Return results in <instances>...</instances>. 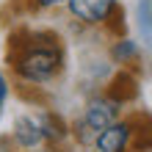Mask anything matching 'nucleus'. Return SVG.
I'll list each match as a JSON object with an SVG mask.
<instances>
[{"label": "nucleus", "mask_w": 152, "mask_h": 152, "mask_svg": "<svg viewBox=\"0 0 152 152\" xmlns=\"http://www.w3.org/2000/svg\"><path fill=\"white\" fill-rule=\"evenodd\" d=\"M6 97H8V83H6V77H3V72H0V108H3V102H6Z\"/></svg>", "instance_id": "9d476101"}, {"label": "nucleus", "mask_w": 152, "mask_h": 152, "mask_svg": "<svg viewBox=\"0 0 152 152\" xmlns=\"http://www.w3.org/2000/svg\"><path fill=\"white\" fill-rule=\"evenodd\" d=\"M116 116H119V102H113L111 97H94V100H88L83 122H80V130H86L83 141L97 138L105 127H111L113 122H119Z\"/></svg>", "instance_id": "f03ea898"}, {"label": "nucleus", "mask_w": 152, "mask_h": 152, "mask_svg": "<svg viewBox=\"0 0 152 152\" xmlns=\"http://www.w3.org/2000/svg\"><path fill=\"white\" fill-rule=\"evenodd\" d=\"M61 3H69V0H36V6H42V8H53V6H61Z\"/></svg>", "instance_id": "9b49d317"}, {"label": "nucleus", "mask_w": 152, "mask_h": 152, "mask_svg": "<svg viewBox=\"0 0 152 152\" xmlns=\"http://www.w3.org/2000/svg\"><path fill=\"white\" fill-rule=\"evenodd\" d=\"M111 56H113V61H119V64H127V61H133L138 56V44L130 42V39H119L111 47Z\"/></svg>", "instance_id": "6e6552de"}, {"label": "nucleus", "mask_w": 152, "mask_h": 152, "mask_svg": "<svg viewBox=\"0 0 152 152\" xmlns=\"http://www.w3.org/2000/svg\"><path fill=\"white\" fill-rule=\"evenodd\" d=\"M66 6L86 25H100L105 20H111V14L116 11V0H69Z\"/></svg>", "instance_id": "7ed1b4c3"}, {"label": "nucleus", "mask_w": 152, "mask_h": 152, "mask_svg": "<svg viewBox=\"0 0 152 152\" xmlns=\"http://www.w3.org/2000/svg\"><path fill=\"white\" fill-rule=\"evenodd\" d=\"M138 31L144 36V42L152 44V3L149 0H141L138 3Z\"/></svg>", "instance_id": "1a4fd4ad"}, {"label": "nucleus", "mask_w": 152, "mask_h": 152, "mask_svg": "<svg viewBox=\"0 0 152 152\" xmlns=\"http://www.w3.org/2000/svg\"><path fill=\"white\" fill-rule=\"evenodd\" d=\"M138 94V88H136V77L127 75V72H119L113 80H111V88H108V97L113 102H130L133 97Z\"/></svg>", "instance_id": "423d86ee"}, {"label": "nucleus", "mask_w": 152, "mask_h": 152, "mask_svg": "<svg viewBox=\"0 0 152 152\" xmlns=\"http://www.w3.org/2000/svg\"><path fill=\"white\" fill-rule=\"evenodd\" d=\"M130 136H133L130 122H113L111 127H105L100 136L94 138L97 152H127Z\"/></svg>", "instance_id": "20e7f679"}, {"label": "nucleus", "mask_w": 152, "mask_h": 152, "mask_svg": "<svg viewBox=\"0 0 152 152\" xmlns=\"http://www.w3.org/2000/svg\"><path fill=\"white\" fill-rule=\"evenodd\" d=\"M14 138H17V144L25 147V149H36L44 141L39 119H33V116H20V119L14 122Z\"/></svg>", "instance_id": "39448f33"}, {"label": "nucleus", "mask_w": 152, "mask_h": 152, "mask_svg": "<svg viewBox=\"0 0 152 152\" xmlns=\"http://www.w3.org/2000/svg\"><path fill=\"white\" fill-rule=\"evenodd\" d=\"M39 124H42V136H44V141H61L66 136V124L58 119L56 113H44V116H39Z\"/></svg>", "instance_id": "0eeeda50"}, {"label": "nucleus", "mask_w": 152, "mask_h": 152, "mask_svg": "<svg viewBox=\"0 0 152 152\" xmlns=\"http://www.w3.org/2000/svg\"><path fill=\"white\" fill-rule=\"evenodd\" d=\"M14 72L28 83H47L53 80L61 66H64V50H61L58 39L47 36V33H33L28 42H17L14 44Z\"/></svg>", "instance_id": "f257e3e1"}]
</instances>
